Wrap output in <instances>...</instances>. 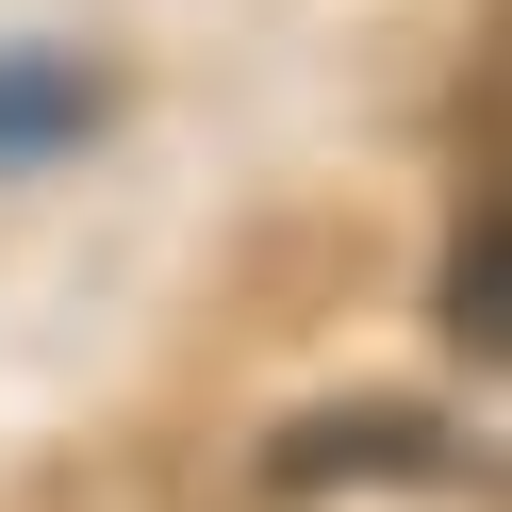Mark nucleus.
<instances>
[{"label": "nucleus", "instance_id": "7ed1b4c3", "mask_svg": "<svg viewBox=\"0 0 512 512\" xmlns=\"http://www.w3.org/2000/svg\"><path fill=\"white\" fill-rule=\"evenodd\" d=\"M496 265H512V248H496V199H463V232H446V347H463V364H496V331H512V314H496Z\"/></svg>", "mask_w": 512, "mask_h": 512}, {"label": "nucleus", "instance_id": "f03ea898", "mask_svg": "<svg viewBox=\"0 0 512 512\" xmlns=\"http://www.w3.org/2000/svg\"><path fill=\"white\" fill-rule=\"evenodd\" d=\"M100 116H116V83L83 50H0V166H67Z\"/></svg>", "mask_w": 512, "mask_h": 512}, {"label": "nucleus", "instance_id": "f257e3e1", "mask_svg": "<svg viewBox=\"0 0 512 512\" xmlns=\"http://www.w3.org/2000/svg\"><path fill=\"white\" fill-rule=\"evenodd\" d=\"M314 479H479V446L446 413H331L281 446V496H314Z\"/></svg>", "mask_w": 512, "mask_h": 512}]
</instances>
